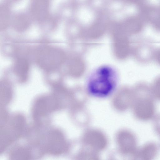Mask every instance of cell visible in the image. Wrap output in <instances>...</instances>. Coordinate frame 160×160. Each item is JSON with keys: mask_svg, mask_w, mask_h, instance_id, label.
<instances>
[{"mask_svg": "<svg viewBox=\"0 0 160 160\" xmlns=\"http://www.w3.org/2000/svg\"><path fill=\"white\" fill-rule=\"evenodd\" d=\"M134 99L131 108L134 116L138 119L147 121L154 118L156 108L151 87L143 82H140L133 87Z\"/></svg>", "mask_w": 160, "mask_h": 160, "instance_id": "cell-1", "label": "cell"}, {"mask_svg": "<svg viewBox=\"0 0 160 160\" xmlns=\"http://www.w3.org/2000/svg\"><path fill=\"white\" fill-rule=\"evenodd\" d=\"M117 81V74L113 68L106 66L101 67L96 69L89 77L88 91L95 96H107L114 91Z\"/></svg>", "mask_w": 160, "mask_h": 160, "instance_id": "cell-2", "label": "cell"}, {"mask_svg": "<svg viewBox=\"0 0 160 160\" xmlns=\"http://www.w3.org/2000/svg\"><path fill=\"white\" fill-rule=\"evenodd\" d=\"M133 99V88L126 86L117 91L113 97V103L117 109L123 111L132 107Z\"/></svg>", "mask_w": 160, "mask_h": 160, "instance_id": "cell-3", "label": "cell"}, {"mask_svg": "<svg viewBox=\"0 0 160 160\" xmlns=\"http://www.w3.org/2000/svg\"><path fill=\"white\" fill-rule=\"evenodd\" d=\"M84 139L87 144L96 150H102L107 145L106 137L103 133L98 130L88 131L85 134Z\"/></svg>", "mask_w": 160, "mask_h": 160, "instance_id": "cell-4", "label": "cell"}, {"mask_svg": "<svg viewBox=\"0 0 160 160\" xmlns=\"http://www.w3.org/2000/svg\"><path fill=\"white\" fill-rule=\"evenodd\" d=\"M134 137L129 132L123 130L119 132L117 136V142L121 151L124 153H128L133 149L134 142Z\"/></svg>", "mask_w": 160, "mask_h": 160, "instance_id": "cell-5", "label": "cell"}, {"mask_svg": "<svg viewBox=\"0 0 160 160\" xmlns=\"http://www.w3.org/2000/svg\"><path fill=\"white\" fill-rule=\"evenodd\" d=\"M151 87L154 98L160 101V76L155 79Z\"/></svg>", "mask_w": 160, "mask_h": 160, "instance_id": "cell-6", "label": "cell"}, {"mask_svg": "<svg viewBox=\"0 0 160 160\" xmlns=\"http://www.w3.org/2000/svg\"><path fill=\"white\" fill-rule=\"evenodd\" d=\"M158 60L159 61V62L160 63V59H158Z\"/></svg>", "mask_w": 160, "mask_h": 160, "instance_id": "cell-7", "label": "cell"}]
</instances>
